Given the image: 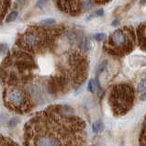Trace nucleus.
<instances>
[{"mask_svg": "<svg viewBox=\"0 0 146 146\" xmlns=\"http://www.w3.org/2000/svg\"><path fill=\"white\" fill-rule=\"evenodd\" d=\"M55 23H56L55 19H45L40 20V21L39 22V25L40 27H42V28H45V27L48 28V27L53 26Z\"/></svg>", "mask_w": 146, "mask_h": 146, "instance_id": "nucleus-13", "label": "nucleus"}, {"mask_svg": "<svg viewBox=\"0 0 146 146\" xmlns=\"http://www.w3.org/2000/svg\"><path fill=\"white\" fill-rule=\"evenodd\" d=\"M108 104L117 116H123L131 110L135 101V89L130 84L116 85L108 96Z\"/></svg>", "mask_w": 146, "mask_h": 146, "instance_id": "nucleus-4", "label": "nucleus"}, {"mask_svg": "<svg viewBox=\"0 0 146 146\" xmlns=\"http://www.w3.org/2000/svg\"><path fill=\"white\" fill-rule=\"evenodd\" d=\"M139 141H140L141 146H146V116H145V119L143 120V127H141Z\"/></svg>", "mask_w": 146, "mask_h": 146, "instance_id": "nucleus-11", "label": "nucleus"}, {"mask_svg": "<svg viewBox=\"0 0 146 146\" xmlns=\"http://www.w3.org/2000/svg\"><path fill=\"white\" fill-rule=\"evenodd\" d=\"M94 1L97 2L98 4H106V3L110 2L111 0H94Z\"/></svg>", "mask_w": 146, "mask_h": 146, "instance_id": "nucleus-24", "label": "nucleus"}, {"mask_svg": "<svg viewBox=\"0 0 146 146\" xmlns=\"http://www.w3.org/2000/svg\"><path fill=\"white\" fill-rule=\"evenodd\" d=\"M62 33L61 29L46 30L42 27L33 26L20 35L16 46L29 53H38L50 46L54 39Z\"/></svg>", "mask_w": 146, "mask_h": 146, "instance_id": "nucleus-2", "label": "nucleus"}, {"mask_svg": "<svg viewBox=\"0 0 146 146\" xmlns=\"http://www.w3.org/2000/svg\"><path fill=\"white\" fill-rule=\"evenodd\" d=\"M140 99L141 100V101H146V91L140 96Z\"/></svg>", "mask_w": 146, "mask_h": 146, "instance_id": "nucleus-25", "label": "nucleus"}, {"mask_svg": "<svg viewBox=\"0 0 146 146\" xmlns=\"http://www.w3.org/2000/svg\"><path fill=\"white\" fill-rule=\"evenodd\" d=\"M93 37L97 41H103V40H105L107 39V35L105 34V33H103V32L96 33Z\"/></svg>", "mask_w": 146, "mask_h": 146, "instance_id": "nucleus-19", "label": "nucleus"}, {"mask_svg": "<svg viewBox=\"0 0 146 146\" xmlns=\"http://www.w3.org/2000/svg\"><path fill=\"white\" fill-rule=\"evenodd\" d=\"M145 89H146V79H143V80H141V82L139 83L137 91H138V92H143Z\"/></svg>", "mask_w": 146, "mask_h": 146, "instance_id": "nucleus-20", "label": "nucleus"}, {"mask_svg": "<svg viewBox=\"0 0 146 146\" xmlns=\"http://www.w3.org/2000/svg\"><path fill=\"white\" fill-rule=\"evenodd\" d=\"M86 124L67 106L51 107L26 126L31 146H85Z\"/></svg>", "mask_w": 146, "mask_h": 146, "instance_id": "nucleus-1", "label": "nucleus"}, {"mask_svg": "<svg viewBox=\"0 0 146 146\" xmlns=\"http://www.w3.org/2000/svg\"><path fill=\"white\" fill-rule=\"evenodd\" d=\"M107 65H108V61H106V60H104L103 62H100L98 69H97V74H98V76L99 74H101L103 71L107 68Z\"/></svg>", "mask_w": 146, "mask_h": 146, "instance_id": "nucleus-18", "label": "nucleus"}, {"mask_svg": "<svg viewBox=\"0 0 146 146\" xmlns=\"http://www.w3.org/2000/svg\"><path fill=\"white\" fill-rule=\"evenodd\" d=\"M97 86H98V83L95 79H90L88 84H87V90L89 91L90 93H95L96 90H97Z\"/></svg>", "mask_w": 146, "mask_h": 146, "instance_id": "nucleus-14", "label": "nucleus"}, {"mask_svg": "<svg viewBox=\"0 0 146 146\" xmlns=\"http://www.w3.org/2000/svg\"><path fill=\"white\" fill-rule=\"evenodd\" d=\"M57 7L64 13L77 16L81 13L83 4L80 0H57Z\"/></svg>", "mask_w": 146, "mask_h": 146, "instance_id": "nucleus-8", "label": "nucleus"}, {"mask_svg": "<svg viewBox=\"0 0 146 146\" xmlns=\"http://www.w3.org/2000/svg\"><path fill=\"white\" fill-rule=\"evenodd\" d=\"M92 146H96V145H92Z\"/></svg>", "mask_w": 146, "mask_h": 146, "instance_id": "nucleus-29", "label": "nucleus"}, {"mask_svg": "<svg viewBox=\"0 0 146 146\" xmlns=\"http://www.w3.org/2000/svg\"><path fill=\"white\" fill-rule=\"evenodd\" d=\"M16 119H11L10 121H9V123H8V126H14L15 124H17L16 122H14V121H16Z\"/></svg>", "mask_w": 146, "mask_h": 146, "instance_id": "nucleus-27", "label": "nucleus"}, {"mask_svg": "<svg viewBox=\"0 0 146 146\" xmlns=\"http://www.w3.org/2000/svg\"><path fill=\"white\" fill-rule=\"evenodd\" d=\"M49 1H50V0H37V2H36V7L42 8Z\"/></svg>", "mask_w": 146, "mask_h": 146, "instance_id": "nucleus-21", "label": "nucleus"}, {"mask_svg": "<svg viewBox=\"0 0 146 146\" xmlns=\"http://www.w3.org/2000/svg\"><path fill=\"white\" fill-rule=\"evenodd\" d=\"M82 48H83V51H84L85 52H87L90 50V48H91L90 40H88V38H87V37H86V38L84 39V40H83V42H82Z\"/></svg>", "mask_w": 146, "mask_h": 146, "instance_id": "nucleus-16", "label": "nucleus"}, {"mask_svg": "<svg viewBox=\"0 0 146 146\" xmlns=\"http://www.w3.org/2000/svg\"><path fill=\"white\" fill-rule=\"evenodd\" d=\"M137 43L136 31L132 27L124 26L113 31L104 43V49L110 54L123 56L133 51Z\"/></svg>", "mask_w": 146, "mask_h": 146, "instance_id": "nucleus-3", "label": "nucleus"}, {"mask_svg": "<svg viewBox=\"0 0 146 146\" xmlns=\"http://www.w3.org/2000/svg\"><path fill=\"white\" fill-rule=\"evenodd\" d=\"M0 146H18V145L14 143H12L10 140L0 137Z\"/></svg>", "mask_w": 146, "mask_h": 146, "instance_id": "nucleus-17", "label": "nucleus"}, {"mask_svg": "<svg viewBox=\"0 0 146 146\" xmlns=\"http://www.w3.org/2000/svg\"><path fill=\"white\" fill-rule=\"evenodd\" d=\"M119 19H115L113 21L111 22L112 27H117V26H119Z\"/></svg>", "mask_w": 146, "mask_h": 146, "instance_id": "nucleus-23", "label": "nucleus"}, {"mask_svg": "<svg viewBox=\"0 0 146 146\" xmlns=\"http://www.w3.org/2000/svg\"><path fill=\"white\" fill-rule=\"evenodd\" d=\"M141 5H145V4H146V0H141Z\"/></svg>", "mask_w": 146, "mask_h": 146, "instance_id": "nucleus-28", "label": "nucleus"}, {"mask_svg": "<svg viewBox=\"0 0 146 146\" xmlns=\"http://www.w3.org/2000/svg\"><path fill=\"white\" fill-rule=\"evenodd\" d=\"M91 6H92V3H91L90 0H87V1H86L84 4H83V7H84L86 8V10L90 9Z\"/></svg>", "mask_w": 146, "mask_h": 146, "instance_id": "nucleus-22", "label": "nucleus"}, {"mask_svg": "<svg viewBox=\"0 0 146 146\" xmlns=\"http://www.w3.org/2000/svg\"><path fill=\"white\" fill-rule=\"evenodd\" d=\"M92 130L95 133H98L104 130V123L102 120H98L92 124Z\"/></svg>", "mask_w": 146, "mask_h": 146, "instance_id": "nucleus-12", "label": "nucleus"}, {"mask_svg": "<svg viewBox=\"0 0 146 146\" xmlns=\"http://www.w3.org/2000/svg\"><path fill=\"white\" fill-rule=\"evenodd\" d=\"M18 16H19V13H18L17 11H12V12H10V13L7 16L6 22H7V23L14 22L15 20H16L17 19H18Z\"/></svg>", "mask_w": 146, "mask_h": 146, "instance_id": "nucleus-15", "label": "nucleus"}, {"mask_svg": "<svg viewBox=\"0 0 146 146\" xmlns=\"http://www.w3.org/2000/svg\"><path fill=\"white\" fill-rule=\"evenodd\" d=\"M69 62L72 68L71 78L74 84L80 85L86 79L87 76V64L86 58L81 52H73L69 57Z\"/></svg>", "mask_w": 146, "mask_h": 146, "instance_id": "nucleus-6", "label": "nucleus"}, {"mask_svg": "<svg viewBox=\"0 0 146 146\" xmlns=\"http://www.w3.org/2000/svg\"><path fill=\"white\" fill-rule=\"evenodd\" d=\"M10 1L11 0H0V22L3 20L8 7H10Z\"/></svg>", "mask_w": 146, "mask_h": 146, "instance_id": "nucleus-10", "label": "nucleus"}, {"mask_svg": "<svg viewBox=\"0 0 146 146\" xmlns=\"http://www.w3.org/2000/svg\"><path fill=\"white\" fill-rule=\"evenodd\" d=\"M4 100L8 108L19 112H27L31 108L29 95L18 86L7 87L4 93Z\"/></svg>", "mask_w": 146, "mask_h": 146, "instance_id": "nucleus-5", "label": "nucleus"}, {"mask_svg": "<svg viewBox=\"0 0 146 146\" xmlns=\"http://www.w3.org/2000/svg\"><path fill=\"white\" fill-rule=\"evenodd\" d=\"M136 37L139 46L146 51V22L141 23L136 30Z\"/></svg>", "mask_w": 146, "mask_h": 146, "instance_id": "nucleus-9", "label": "nucleus"}, {"mask_svg": "<svg viewBox=\"0 0 146 146\" xmlns=\"http://www.w3.org/2000/svg\"><path fill=\"white\" fill-rule=\"evenodd\" d=\"M96 15L100 17V16H103L104 15V10L103 9H98L97 12H96Z\"/></svg>", "mask_w": 146, "mask_h": 146, "instance_id": "nucleus-26", "label": "nucleus"}, {"mask_svg": "<svg viewBox=\"0 0 146 146\" xmlns=\"http://www.w3.org/2000/svg\"><path fill=\"white\" fill-rule=\"evenodd\" d=\"M70 79L66 76H57L50 78L47 84L48 91L52 95L64 92L69 86Z\"/></svg>", "mask_w": 146, "mask_h": 146, "instance_id": "nucleus-7", "label": "nucleus"}]
</instances>
